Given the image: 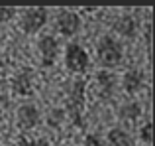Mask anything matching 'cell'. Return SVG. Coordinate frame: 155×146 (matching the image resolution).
<instances>
[{
	"label": "cell",
	"mask_w": 155,
	"mask_h": 146,
	"mask_svg": "<svg viewBox=\"0 0 155 146\" xmlns=\"http://www.w3.org/2000/svg\"><path fill=\"white\" fill-rule=\"evenodd\" d=\"M122 46L120 42L112 38V36H102L96 46V57H98L100 65L104 67H116L122 61Z\"/></svg>",
	"instance_id": "6da1fadb"
},
{
	"label": "cell",
	"mask_w": 155,
	"mask_h": 146,
	"mask_svg": "<svg viewBox=\"0 0 155 146\" xmlns=\"http://www.w3.org/2000/svg\"><path fill=\"white\" fill-rule=\"evenodd\" d=\"M84 91H87V81L84 79H75L71 89V95L67 99V113L71 120L79 127L83 123V109H84Z\"/></svg>",
	"instance_id": "7a4b0ae2"
},
{
	"label": "cell",
	"mask_w": 155,
	"mask_h": 146,
	"mask_svg": "<svg viewBox=\"0 0 155 146\" xmlns=\"http://www.w3.org/2000/svg\"><path fill=\"white\" fill-rule=\"evenodd\" d=\"M47 16H49L47 14V8H43V6H35V8L24 10L22 20H20L22 30L26 32V34H35V32H39L47 24Z\"/></svg>",
	"instance_id": "3957f363"
},
{
	"label": "cell",
	"mask_w": 155,
	"mask_h": 146,
	"mask_svg": "<svg viewBox=\"0 0 155 146\" xmlns=\"http://www.w3.org/2000/svg\"><path fill=\"white\" fill-rule=\"evenodd\" d=\"M88 54L79 46V43H69L67 46V51H65V65H67L69 71L73 73H84L88 69Z\"/></svg>",
	"instance_id": "277c9868"
},
{
	"label": "cell",
	"mask_w": 155,
	"mask_h": 146,
	"mask_svg": "<svg viewBox=\"0 0 155 146\" xmlns=\"http://www.w3.org/2000/svg\"><path fill=\"white\" fill-rule=\"evenodd\" d=\"M57 30L63 36H75L81 30V18L79 14L71 10H61L57 16Z\"/></svg>",
	"instance_id": "5b68a950"
},
{
	"label": "cell",
	"mask_w": 155,
	"mask_h": 146,
	"mask_svg": "<svg viewBox=\"0 0 155 146\" xmlns=\"http://www.w3.org/2000/svg\"><path fill=\"white\" fill-rule=\"evenodd\" d=\"M38 50H39V55H41V63L47 67L55 61L57 54H59V42L53 36H43L38 42Z\"/></svg>",
	"instance_id": "8992f818"
},
{
	"label": "cell",
	"mask_w": 155,
	"mask_h": 146,
	"mask_svg": "<svg viewBox=\"0 0 155 146\" xmlns=\"http://www.w3.org/2000/svg\"><path fill=\"white\" fill-rule=\"evenodd\" d=\"M39 123V109L35 105H22L18 109V127L30 130Z\"/></svg>",
	"instance_id": "52a82bcc"
},
{
	"label": "cell",
	"mask_w": 155,
	"mask_h": 146,
	"mask_svg": "<svg viewBox=\"0 0 155 146\" xmlns=\"http://www.w3.org/2000/svg\"><path fill=\"white\" fill-rule=\"evenodd\" d=\"M122 83H124L126 93L134 95V93H137L141 87H143V73L137 71V69H130L124 75V81H122Z\"/></svg>",
	"instance_id": "ba28073f"
},
{
	"label": "cell",
	"mask_w": 155,
	"mask_h": 146,
	"mask_svg": "<svg viewBox=\"0 0 155 146\" xmlns=\"http://www.w3.org/2000/svg\"><path fill=\"white\" fill-rule=\"evenodd\" d=\"M96 81H98V87H100L102 97L108 99V97L114 93V89H116V77H114L110 71H100L98 75H96Z\"/></svg>",
	"instance_id": "9c48e42d"
},
{
	"label": "cell",
	"mask_w": 155,
	"mask_h": 146,
	"mask_svg": "<svg viewBox=\"0 0 155 146\" xmlns=\"http://www.w3.org/2000/svg\"><path fill=\"white\" fill-rule=\"evenodd\" d=\"M114 30H116L120 36H124V38H134V34H136V22H134L132 16L124 14V16H120V18L116 20Z\"/></svg>",
	"instance_id": "30bf717a"
},
{
	"label": "cell",
	"mask_w": 155,
	"mask_h": 146,
	"mask_svg": "<svg viewBox=\"0 0 155 146\" xmlns=\"http://www.w3.org/2000/svg\"><path fill=\"white\" fill-rule=\"evenodd\" d=\"M14 89L20 95H30L31 93V71L30 69H22L14 77Z\"/></svg>",
	"instance_id": "8fae6325"
},
{
	"label": "cell",
	"mask_w": 155,
	"mask_h": 146,
	"mask_svg": "<svg viewBox=\"0 0 155 146\" xmlns=\"http://www.w3.org/2000/svg\"><path fill=\"white\" fill-rule=\"evenodd\" d=\"M108 144L110 146H132L134 138L124 128H112V130L108 132Z\"/></svg>",
	"instance_id": "7c38bea8"
},
{
	"label": "cell",
	"mask_w": 155,
	"mask_h": 146,
	"mask_svg": "<svg viewBox=\"0 0 155 146\" xmlns=\"http://www.w3.org/2000/svg\"><path fill=\"white\" fill-rule=\"evenodd\" d=\"M141 116V107L140 103H126L124 107L120 109V119L124 123H136Z\"/></svg>",
	"instance_id": "4fadbf2b"
},
{
	"label": "cell",
	"mask_w": 155,
	"mask_h": 146,
	"mask_svg": "<svg viewBox=\"0 0 155 146\" xmlns=\"http://www.w3.org/2000/svg\"><path fill=\"white\" fill-rule=\"evenodd\" d=\"M16 8L14 6H0V22H10L16 16Z\"/></svg>",
	"instance_id": "5bb4252c"
},
{
	"label": "cell",
	"mask_w": 155,
	"mask_h": 146,
	"mask_svg": "<svg viewBox=\"0 0 155 146\" xmlns=\"http://www.w3.org/2000/svg\"><path fill=\"white\" fill-rule=\"evenodd\" d=\"M140 136H141V140H143L145 144H151V140H153V136H151V120H147V123L141 127Z\"/></svg>",
	"instance_id": "9a60e30c"
},
{
	"label": "cell",
	"mask_w": 155,
	"mask_h": 146,
	"mask_svg": "<svg viewBox=\"0 0 155 146\" xmlns=\"http://www.w3.org/2000/svg\"><path fill=\"white\" fill-rule=\"evenodd\" d=\"M84 146H102V140H100L98 134H87L84 136Z\"/></svg>",
	"instance_id": "2e32d148"
},
{
	"label": "cell",
	"mask_w": 155,
	"mask_h": 146,
	"mask_svg": "<svg viewBox=\"0 0 155 146\" xmlns=\"http://www.w3.org/2000/svg\"><path fill=\"white\" fill-rule=\"evenodd\" d=\"M18 146H49L47 140H28V138H20Z\"/></svg>",
	"instance_id": "e0dca14e"
},
{
	"label": "cell",
	"mask_w": 155,
	"mask_h": 146,
	"mask_svg": "<svg viewBox=\"0 0 155 146\" xmlns=\"http://www.w3.org/2000/svg\"><path fill=\"white\" fill-rule=\"evenodd\" d=\"M2 65H4V63H2V59H0V67H2Z\"/></svg>",
	"instance_id": "ac0fdd59"
}]
</instances>
